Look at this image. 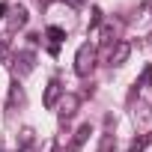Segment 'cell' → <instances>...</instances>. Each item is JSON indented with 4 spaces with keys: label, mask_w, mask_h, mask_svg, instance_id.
Returning <instances> with one entry per match:
<instances>
[{
    "label": "cell",
    "mask_w": 152,
    "mask_h": 152,
    "mask_svg": "<svg viewBox=\"0 0 152 152\" xmlns=\"http://www.w3.org/2000/svg\"><path fill=\"white\" fill-rule=\"evenodd\" d=\"M9 60V45H6V39H0V63H6Z\"/></svg>",
    "instance_id": "14"
},
{
    "label": "cell",
    "mask_w": 152,
    "mask_h": 152,
    "mask_svg": "<svg viewBox=\"0 0 152 152\" xmlns=\"http://www.w3.org/2000/svg\"><path fill=\"white\" fill-rule=\"evenodd\" d=\"M102 24V9H93V18H90V27H99Z\"/></svg>",
    "instance_id": "15"
},
{
    "label": "cell",
    "mask_w": 152,
    "mask_h": 152,
    "mask_svg": "<svg viewBox=\"0 0 152 152\" xmlns=\"http://www.w3.org/2000/svg\"><path fill=\"white\" fill-rule=\"evenodd\" d=\"M128 54H131V45H128V42H116V45L110 48V66H122V63L128 60Z\"/></svg>",
    "instance_id": "5"
},
{
    "label": "cell",
    "mask_w": 152,
    "mask_h": 152,
    "mask_svg": "<svg viewBox=\"0 0 152 152\" xmlns=\"http://www.w3.org/2000/svg\"><path fill=\"white\" fill-rule=\"evenodd\" d=\"M18 143H21V149H27V146L33 143V131H30V128H24V131H21V140H18Z\"/></svg>",
    "instance_id": "13"
},
{
    "label": "cell",
    "mask_w": 152,
    "mask_h": 152,
    "mask_svg": "<svg viewBox=\"0 0 152 152\" xmlns=\"http://www.w3.org/2000/svg\"><path fill=\"white\" fill-rule=\"evenodd\" d=\"M110 146H113V131L107 128V131L102 134V146H99V152H110Z\"/></svg>",
    "instance_id": "11"
},
{
    "label": "cell",
    "mask_w": 152,
    "mask_h": 152,
    "mask_svg": "<svg viewBox=\"0 0 152 152\" xmlns=\"http://www.w3.org/2000/svg\"><path fill=\"white\" fill-rule=\"evenodd\" d=\"M57 104H60V119H72L75 113H78L81 99H78V96H72V93H63V99H60Z\"/></svg>",
    "instance_id": "3"
},
{
    "label": "cell",
    "mask_w": 152,
    "mask_h": 152,
    "mask_svg": "<svg viewBox=\"0 0 152 152\" xmlns=\"http://www.w3.org/2000/svg\"><path fill=\"white\" fill-rule=\"evenodd\" d=\"M149 81H152V66H146V69H143V75H140L137 87H149Z\"/></svg>",
    "instance_id": "12"
},
{
    "label": "cell",
    "mask_w": 152,
    "mask_h": 152,
    "mask_svg": "<svg viewBox=\"0 0 152 152\" xmlns=\"http://www.w3.org/2000/svg\"><path fill=\"white\" fill-rule=\"evenodd\" d=\"M27 18H30L27 9H24V6H15V9H12V18H9V30H12V33L21 30V27L27 24Z\"/></svg>",
    "instance_id": "6"
},
{
    "label": "cell",
    "mask_w": 152,
    "mask_h": 152,
    "mask_svg": "<svg viewBox=\"0 0 152 152\" xmlns=\"http://www.w3.org/2000/svg\"><path fill=\"white\" fill-rule=\"evenodd\" d=\"M6 12H9V6H6V3H0V18H3Z\"/></svg>",
    "instance_id": "16"
},
{
    "label": "cell",
    "mask_w": 152,
    "mask_h": 152,
    "mask_svg": "<svg viewBox=\"0 0 152 152\" xmlns=\"http://www.w3.org/2000/svg\"><path fill=\"white\" fill-rule=\"evenodd\" d=\"M12 69H15V75H18V78H27V75L36 69V54H33V51H21V54L15 57Z\"/></svg>",
    "instance_id": "2"
},
{
    "label": "cell",
    "mask_w": 152,
    "mask_h": 152,
    "mask_svg": "<svg viewBox=\"0 0 152 152\" xmlns=\"http://www.w3.org/2000/svg\"><path fill=\"white\" fill-rule=\"evenodd\" d=\"M146 143H149V137H146V134H140V137H134V140H131L128 152H143V149H146Z\"/></svg>",
    "instance_id": "10"
},
{
    "label": "cell",
    "mask_w": 152,
    "mask_h": 152,
    "mask_svg": "<svg viewBox=\"0 0 152 152\" xmlns=\"http://www.w3.org/2000/svg\"><path fill=\"white\" fill-rule=\"evenodd\" d=\"M63 3H72V6H78V3H81V0H63Z\"/></svg>",
    "instance_id": "17"
},
{
    "label": "cell",
    "mask_w": 152,
    "mask_h": 152,
    "mask_svg": "<svg viewBox=\"0 0 152 152\" xmlns=\"http://www.w3.org/2000/svg\"><path fill=\"white\" fill-rule=\"evenodd\" d=\"M24 102H27V96H24V90L18 87V81H15V84H12V90H9V104L15 107V104H24Z\"/></svg>",
    "instance_id": "8"
},
{
    "label": "cell",
    "mask_w": 152,
    "mask_h": 152,
    "mask_svg": "<svg viewBox=\"0 0 152 152\" xmlns=\"http://www.w3.org/2000/svg\"><path fill=\"white\" fill-rule=\"evenodd\" d=\"M63 99V84L54 78L48 87H45V107H57V102Z\"/></svg>",
    "instance_id": "4"
},
{
    "label": "cell",
    "mask_w": 152,
    "mask_h": 152,
    "mask_svg": "<svg viewBox=\"0 0 152 152\" xmlns=\"http://www.w3.org/2000/svg\"><path fill=\"white\" fill-rule=\"evenodd\" d=\"M90 134H93V125H90V122H84L78 131H75V137H72V149H81V146L87 143V137H90Z\"/></svg>",
    "instance_id": "7"
},
{
    "label": "cell",
    "mask_w": 152,
    "mask_h": 152,
    "mask_svg": "<svg viewBox=\"0 0 152 152\" xmlns=\"http://www.w3.org/2000/svg\"><path fill=\"white\" fill-rule=\"evenodd\" d=\"M45 36L51 39V45H57V48H60V42L66 39V30H63V27H48V30H45Z\"/></svg>",
    "instance_id": "9"
},
{
    "label": "cell",
    "mask_w": 152,
    "mask_h": 152,
    "mask_svg": "<svg viewBox=\"0 0 152 152\" xmlns=\"http://www.w3.org/2000/svg\"><path fill=\"white\" fill-rule=\"evenodd\" d=\"M93 69H96V45L93 42H84L78 48V54H75V72H78L81 78H87Z\"/></svg>",
    "instance_id": "1"
}]
</instances>
